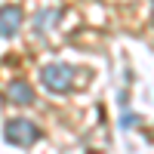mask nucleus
I'll return each mask as SVG.
<instances>
[{
  "mask_svg": "<svg viewBox=\"0 0 154 154\" xmlns=\"http://www.w3.org/2000/svg\"><path fill=\"white\" fill-rule=\"evenodd\" d=\"M40 136H43L40 126H37L34 120H25V117H12L3 126V139H6V145H12V148H31Z\"/></svg>",
  "mask_w": 154,
  "mask_h": 154,
  "instance_id": "f257e3e1",
  "label": "nucleus"
},
{
  "mask_svg": "<svg viewBox=\"0 0 154 154\" xmlns=\"http://www.w3.org/2000/svg\"><path fill=\"white\" fill-rule=\"evenodd\" d=\"M40 83L49 93H68L74 86V68L65 65V62H49V65L40 68Z\"/></svg>",
  "mask_w": 154,
  "mask_h": 154,
  "instance_id": "f03ea898",
  "label": "nucleus"
},
{
  "mask_svg": "<svg viewBox=\"0 0 154 154\" xmlns=\"http://www.w3.org/2000/svg\"><path fill=\"white\" fill-rule=\"evenodd\" d=\"M22 22H25V16H22V9H19L16 3L0 6V37H3V40H9V37L19 34Z\"/></svg>",
  "mask_w": 154,
  "mask_h": 154,
  "instance_id": "7ed1b4c3",
  "label": "nucleus"
},
{
  "mask_svg": "<svg viewBox=\"0 0 154 154\" xmlns=\"http://www.w3.org/2000/svg\"><path fill=\"white\" fill-rule=\"evenodd\" d=\"M6 96H9V102H12V105H34V89H31V83L28 80H22V77H19V80H12L9 86H6Z\"/></svg>",
  "mask_w": 154,
  "mask_h": 154,
  "instance_id": "20e7f679",
  "label": "nucleus"
},
{
  "mask_svg": "<svg viewBox=\"0 0 154 154\" xmlns=\"http://www.w3.org/2000/svg\"><path fill=\"white\" fill-rule=\"evenodd\" d=\"M59 16H62V9H59V6L40 9V12L34 16V25H31V28H34V34H37V37H43V34H46L49 28H53L56 22H59Z\"/></svg>",
  "mask_w": 154,
  "mask_h": 154,
  "instance_id": "39448f33",
  "label": "nucleus"
},
{
  "mask_svg": "<svg viewBox=\"0 0 154 154\" xmlns=\"http://www.w3.org/2000/svg\"><path fill=\"white\" fill-rule=\"evenodd\" d=\"M136 126H139V114L130 111V108H120V130L130 133V130H136Z\"/></svg>",
  "mask_w": 154,
  "mask_h": 154,
  "instance_id": "423d86ee",
  "label": "nucleus"
},
{
  "mask_svg": "<svg viewBox=\"0 0 154 154\" xmlns=\"http://www.w3.org/2000/svg\"><path fill=\"white\" fill-rule=\"evenodd\" d=\"M151 22H154V3H151Z\"/></svg>",
  "mask_w": 154,
  "mask_h": 154,
  "instance_id": "0eeeda50",
  "label": "nucleus"
}]
</instances>
